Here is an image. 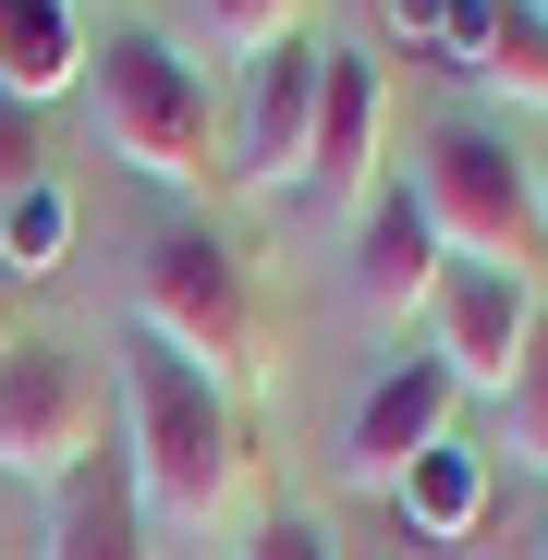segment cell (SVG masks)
<instances>
[{"label": "cell", "mask_w": 548, "mask_h": 560, "mask_svg": "<svg viewBox=\"0 0 548 560\" xmlns=\"http://www.w3.org/2000/svg\"><path fill=\"white\" fill-rule=\"evenodd\" d=\"M123 451H135V488H147V512H171V524H220L232 500H244V415H232V378H208V365H183L171 341H123Z\"/></svg>", "instance_id": "6da1fadb"}, {"label": "cell", "mask_w": 548, "mask_h": 560, "mask_svg": "<svg viewBox=\"0 0 548 560\" xmlns=\"http://www.w3.org/2000/svg\"><path fill=\"white\" fill-rule=\"evenodd\" d=\"M85 110H98V147L123 171L171 183V196L208 183V85H196V61H183L171 37L123 25L110 49H85Z\"/></svg>", "instance_id": "7a4b0ae2"}, {"label": "cell", "mask_w": 548, "mask_h": 560, "mask_svg": "<svg viewBox=\"0 0 548 560\" xmlns=\"http://www.w3.org/2000/svg\"><path fill=\"white\" fill-rule=\"evenodd\" d=\"M415 196H427L439 244L464 256V268H536V256H548L536 171H524V147L488 135V122H439L427 159H415Z\"/></svg>", "instance_id": "3957f363"}, {"label": "cell", "mask_w": 548, "mask_h": 560, "mask_svg": "<svg viewBox=\"0 0 548 560\" xmlns=\"http://www.w3.org/2000/svg\"><path fill=\"white\" fill-rule=\"evenodd\" d=\"M135 329L171 341L183 365H208V378H244L256 341H268L256 280H244V256H232L220 232H159V244H147V268H135Z\"/></svg>", "instance_id": "277c9868"}, {"label": "cell", "mask_w": 548, "mask_h": 560, "mask_svg": "<svg viewBox=\"0 0 548 560\" xmlns=\"http://www.w3.org/2000/svg\"><path fill=\"white\" fill-rule=\"evenodd\" d=\"M98 439H110V390L73 341H13L0 353V476L61 488Z\"/></svg>", "instance_id": "5b68a950"}, {"label": "cell", "mask_w": 548, "mask_h": 560, "mask_svg": "<svg viewBox=\"0 0 548 560\" xmlns=\"http://www.w3.org/2000/svg\"><path fill=\"white\" fill-rule=\"evenodd\" d=\"M378 25L403 49L451 61L464 85H488V98H536L548 110V25L524 0H378Z\"/></svg>", "instance_id": "8992f818"}, {"label": "cell", "mask_w": 548, "mask_h": 560, "mask_svg": "<svg viewBox=\"0 0 548 560\" xmlns=\"http://www.w3.org/2000/svg\"><path fill=\"white\" fill-rule=\"evenodd\" d=\"M536 280L524 268H464V256H451V280H439V305H427V353L451 365V378H464V390H512V365H524V341H536Z\"/></svg>", "instance_id": "52a82bcc"}, {"label": "cell", "mask_w": 548, "mask_h": 560, "mask_svg": "<svg viewBox=\"0 0 548 560\" xmlns=\"http://www.w3.org/2000/svg\"><path fill=\"white\" fill-rule=\"evenodd\" d=\"M451 365L439 353H403V365H378V378H365V402H353V439H341V476L353 488H403L415 463L451 439Z\"/></svg>", "instance_id": "ba28073f"}, {"label": "cell", "mask_w": 548, "mask_h": 560, "mask_svg": "<svg viewBox=\"0 0 548 560\" xmlns=\"http://www.w3.org/2000/svg\"><path fill=\"white\" fill-rule=\"evenodd\" d=\"M439 280H451V244H439L427 196H415V183H378L365 220H353V305L378 329H403V317L439 305Z\"/></svg>", "instance_id": "9c48e42d"}, {"label": "cell", "mask_w": 548, "mask_h": 560, "mask_svg": "<svg viewBox=\"0 0 548 560\" xmlns=\"http://www.w3.org/2000/svg\"><path fill=\"white\" fill-rule=\"evenodd\" d=\"M317 85H329V49L317 37H281L256 49V85H244V183H305V135H317Z\"/></svg>", "instance_id": "30bf717a"}, {"label": "cell", "mask_w": 548, "mask_h": 560, "mask_svg": "<svg viewBox=\"0 0 548 560\" xmlns=\"http://www.w3.org/2000/svg\"><path fill=\"white\" fill-rule=\"evenodd\" d=\"M49 560H159L147 548V488H135V451L123 439H98L49 488Z\"/></svg>", "instance_id": "8fae6325"}, {"label": "cell", "mask_w": 548, "mask_h": 560, "mask_svg": "<svg viewBox=\"0 0 548 560\" xmlns=\"http://www.w3.org/2000/svg\"><path fill=\"white\" fill-rule=\"evenodd\" d=\"M305 208H365L378 196V73L353 49H329V85H317V135H305Z\"/></svg>", "instance_id": "7c38bea8"}, {"label": "cell", "mask_w": 548, "mask_h": 560, "mask_svg": "<svg viewBox=\"0 0 548 560\" xmlns=\"http://www.w3.org/2000/svg\"><path fill=\"white\" fill-rule=\"evenodd\" d=\"M85 37L73 25V0H0V98L13 110H49V98H73L85 85Z\"/></svg>", "instance_id": "4fadbf2b"}, {"label": "cell", "mask_w": 548, "mask_h": 560, "mask_svg": "<svg viewBox=\"0 0 548 560\" xmlns=\"http://www.w3.org/2000/svg\"><path fill=\"white\" fill-rule=\"evenodd\" d=\"M390 500H403V524H415L427 548H464V536L488 524V451H464V439H439V451L415 463V476H403Z\"/></svg>", "instance_id": "5bb4252c"}, {"label": "cell", "mask_w": 548, "mask_h": 560, "mask_svg": "<svg viewBox=\"0 0 548 560\" xmlns=\"http://www.w3.org/2000/svg\"><path fill=\"white\" fill-rule=\"evenodd\" d=\"M73 256V196L61 183H25L13 208H0V280H49Z\"/></svg>", "instance_id": "9a60e30c"}, {"label": "cell", "mask_w": 548, "mask_h": 560, "mask_svg": "<svg viewBox=\"0 0 548 560\" xmlns=\"http://www.w3.org/2000/svg\"><path fill=\"white\" fill-rule=\"evenodd\" d=\"M183 13H196L220 49H244V61L281 49V37H305V0H183Z\"/></svg>", "instance_id": "2e32d148"}, {"label": "cell", "mask_w": 548, "mask_h": 560, "mask_svg": "<svg viewBox=\"0 0 548 560\" xmlns=\"http://www.w3.org/2000/svg\"><path fill=\"white\" fill-rule=\"evenodd\" d=\"M500 427H512V463H536V476H548V317H536L512 390H500Z\"/></svg>", "instance_id": "e0dca14e"}, {"label": "cell", "mask_w": 548, "mask_h": 560, "mask_svg": "<svg viewBox=\"0 0 548 560\" xmlns=\"http://www.w3.org/2000/svg\"><path fill=\"white\" fill-rule=\"evenodd\" d=\"M244 560H341V548H329V524H305V512H268V524L244 536Z\"/></svg>", "instance_id": "ac0fdd59"}, {"label": "cell", "mask_w": 548, "mask_h": 560, "mask_svg": "<svg viewBox=\"0 0 548 560\" xmlns=\"http://www.w3.org/2000/svg\"><path fill=\"white\" fill-rule=\"evenodd\" d=\"M25 183H49V171H37V110H13V98H0V208H13Z\"/></svg>", "instance_id": "d6986e66"}, {"label": "cell", "mask_w": 548, "mask_h": 560, "mask_svg": "<svg viewBox=\"0 0 548 560\" xmlns=\"http://www.w3.org/2000/svg\"><path fill=\"white\" fill-rule=\"evenodd\" d=\"M524 171H536V220H548V147H524Z\"/></svg>", "instance_id": "ffe728a7"}, {"label": "cell", "mask_w": 548, "mask_h": 560, "mask_svg": "<svg viewBox=\"0 0 548 560\" xmlns=\"http://www.w3.org/2000/svg\"><path fill=\"white\" fill-rule=\"evenodd\" d=\"M13 341H25V329H13V280H0V353H13Z\"/></svg>", "instance_id": "44dd1931"}, {"label": "cell", "mask_w": 548, "mask_h": 560, "mask_svg": "<svg viewBox=\"0 0 548 560\" xmlns=\"http://www.w3.org/2000/svg\"><path fill=\"white\" fill-rule=\"evenodd\" d=\"M524 13H536V25H548V0H524Z\"/></svg>", "instance_id": "7402d4cb"}]
</instances>
